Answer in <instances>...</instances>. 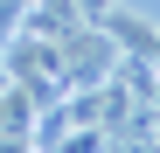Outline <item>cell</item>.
<instances>
[{
  "mask_svg": "<svg viewBox=\"0 0 160 153\" xmlns=\"http://www.w3.org/2000/svg\"><path fill=\"white\" fill-rule=\"evenodd\" d=\"M77 14H84V21H104V14H112V0H77Z\"/></svg>",
  "mask_w": 160,
  "mask_h": 153,
  "instance_id": "1",
  "label": "cell"
}]
</instances>
